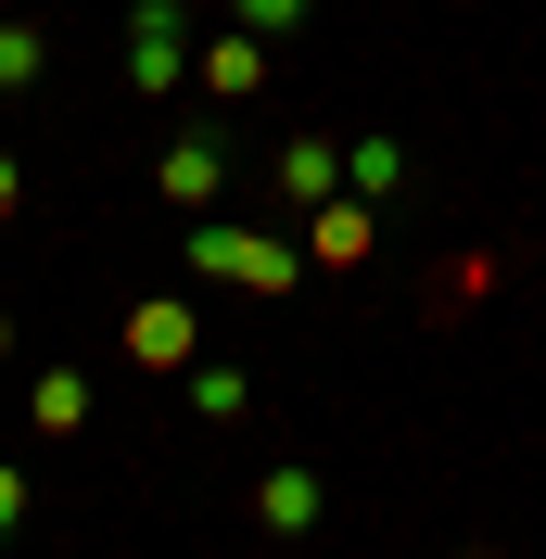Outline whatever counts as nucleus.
Listing matches in <instances>:
<instances>
[{
    "instance_id": "f257e3e1",
    "label": "nucleus",
    "mask_w": 546,
    "mask_h": 559,
    "mask_svg": "<svg viewBox=\"0 0 546 559\" xmlns=\"http://www.w3.org/2000/svg\"><path fill=\"white\" fill-rule=\"evenodd\" d=\"M178 26H191L178 0H140V51H128V64H140V90H166V76H178Z\"/></svg>"
},
{
    "instance_id": "f03ea898",
    "label": "nucleus",
    "mask_w": 546,
    "mask_h": 559,
    "mask_svg": "<svg viewBox=\"0 0 546 559\" xmlns=\"http://www.w3.org/2000/svg\"><path fill=\"white\" fill-rule=\"evenodd\" d=\"M241 26H293V13H306V0H229Z\"/></svg>"
}]
</instances>
